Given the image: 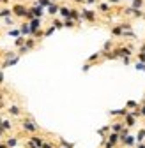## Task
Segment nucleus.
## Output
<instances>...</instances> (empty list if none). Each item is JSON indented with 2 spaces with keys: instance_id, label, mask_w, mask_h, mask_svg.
Segmentation results:
<instances>
[{
  "instance_id": "38",
  "label": "nucleus",
  "mask_w": 145,
  "mask_h": 148,
  "mask_svg": "<svg viewBox=\"0 0 145 148\" xmlns=\"http://www.w3.org/2000/svg\"><path fill=\"white\" fill-rule=\"evenodd\" d=\"M138 60H140L142 64H145V53H143V51H140V53H138Z\"/></svg>"
},
{
  "instance_id": "2",
  "label": "nucleus",
  "mask_w": 145,
  "mask_h": 148,
  "mask_svg": "<svg viewBox=\"0 0 145 148\" xmlns=\"http://www.w3.org/2000/svg\"><path fill=\"white\" fill-rule=\"evenodd\" d=\"M44 138H41V136H30L28 138V141H27V148H41L43 145H44Z\"/></svg>"
},
{
  "instance_id": "20",
  "label": "nucleus",
  "mask_w": 145,
  "mask_h": 148,
  "mask_svg": "<svg viewBox=\"0 0 145 148\" xmlns=\"http://www.w3.org/2000/svg\"><path fill=\"white\" fill-rule=\"evenodd\" d=\"M20 28V34L25 37V35H30V27H28V23L25 21V23H21V27H18Z\"/></svg>"
},
{
  "instance_id": "49",
  "label": "nucleus",
  "mask_w": 145,
  "mask_h": 148,
  "mask_svg": "<svg viewBox=\"0 0 145 148\" xmlns=\"http://www.w3.org/2000/svg\"><path fill=\"white\" fill-rule=\"evenodd\" d=\"M136 148H145V145H143V143H138V146H136Z\"/></svg>"
},
{
  "instance_id": "29",
  "label": "nucleus",
  "mask_w": 145,
  "mask_h": 148,
  "mask_svg": "<svg viewBox=\"0 0 145 148\" xmlns=\"http://www.w3.org/2000/svg\"><path fill=\"white\" fill-rule=\"evenodd\" d=\"M108 132H112V131H110V125H104V127H101L99 131H97V134H101V136H103V134H108Z\"/></svg>"
},
{
  "instance_id": "12",
  "label": "nucleus",
  "mask_w": 145,
  "mask_h": 148,
  "mask_svg": "<svg viewBox=\"0 0 145 148\" xmlns=\"http://www.w3.org/2000/svg\"><path fill=\"white\" fill-rule=\"evenodd\" d=\"M0 127H2L6 132H9V131H12V122H11L9 118H2V122H0Z\"/></svg>"
},
{
  "instance_id": "35",
  "label": "nucleus",
  "mask_w": 145,
  "mask_h": 148,
  "mask_svg": "<svg viewBox=\"0 0 145 148\" xmlns=\"http://www.w3.org/2000/svg\"><path fill=\"white\" fill-rule=\"evenodd\" d=\"M53 32H55V27H53V25H51L50 28H46V30H44V37H48V35H51Z\"/></svg>"
},
{
  "instance_id": "25",
  "label": "nucleus",
  "mask_w": 145,
  "mask_h": 148,
  "mask_svg": "<svg viewBox=\"0 0 145 148\" xmlns=\"http://www.w3.org/2000/svg\"><path fill=\"white\" fill-rule=\"evenodd\" d=\"M126 109H138V102L136 101H128V104H126Z\"/></svg>"
},
{
  "instance_id": "14",
  "label": "nucleus",
  "mask_w": 145,
  "mask_h": 148,
  "mask_svg": "<svg viewBox=\"0 0 145 148\" xmlns=\"http://www.w3.org/2000/svg\"><path fill=\"white\" fill-rule=\"evenodd\" d=\"M59 9H60V5H57L55 2H53V4H50V5L46 7V12H48L50 16H55V14L59 12Z\"/></svg>"
},
{
  "instance_id": "32",
  "label": "nucleus",
  "mask_w": 145,
  "mask_h": 148,
  "mask_svg": "<svg viewBox=\"0 0 145 148\" xmlns=\"http://www.w3.org/2000/svg\"><path fill=\"white\" fill-rule=\"evenodd\" d=\"M9 35L11 37H20L21 34H20V28H12V30H9Z\"/></svg>"
},
{
  "instance_id": "10",
  "label": "nucleus",
  "mask_w": 145,
  "mask_h": 148,
  "mask_svg": "<svg viewBox=\"0 0 145 148\" xmlns=\"http://www.w3.org/2000/svg\"><path fill=\"white\" fill-rule=\"evenodd\" d=\"M7 113H9L11 116H21L23 111H21V108H20V106L12 104V106H9V108H7Z\"/></svg>"
},
{
  "instance_id": "27",
  "label": "nucleus",
  "mask_w": 145,
  "mask_h": 148,
  "mask_svg": "<svg viewBox=\"0 0 145 148\" xmlns=\"http://www.w3.org/2000/svg\"><path fill=\"white\" fill-rule=\"evenodd\" d=\"M99 11L101 12H108V11H110V4H108V2H101L99 4Z\"/></svg>"
},
{
  "instance_id": "28",
  "label": "nucleus",
  "mask_w": 145,
  "mask_h": 148,
  "mask_svg": "<svg viewBox=\"0 0 145 148\" xmlns=\"http://www.w3.org/2000/svg\"><path fill=\"white\" fill-rule=\"evenodd\" d=\"M112 34H113V35H122V34H124V30L120 28V25H117V27H113V28H112Z\"/></svg>"
},
{
  "instance_id": "40",
  "label": "nucleus",
  "mask_w": 145,
  "mask_h": 148,
  "mask_svg": "<svg viewBox=\"0 0 145 148\" xmlns=\"http://www.w3.org/2000/svg\"><path fill=\"white\" fill-rule=\"evenodd\" d=\"M27 51H28V49H27L25 46H21V48H20V51H18V55H20V57H21V55H25Z\"/></svg>"
},
{
  "instance_id": "7",
  "label": "nucleus",
  "mask_w": 145,
  "mask_h": 148,
  "mask_svg": "<svg viewBox=\"0 0 145 148\" xmlns=\"http://www.w3.org/2000/svg\"><path fill=\"white\" fill-rule=\"evenodd\" d=\"M18 62H20V55H16V57L11 58V60H4L2 65H0V71H2V69H7V67H12V65H16Z\"/></svg>"
},
{
  "instance_id": "11",
  "label": "nucleus",
  "mask_w": 145,
  "mask_h": 148,
  "mask_svg": "<svg viewBox=\"0 0 145 148\" xmlns=\"http://www.w3.org/2000/svg\"><path fill=\"white\" fill-rule=\"evenodd\" d=\"M106 141L110 143L112 146H117V143H119L120 139H119V134H117V132H110V134L106 136Z\"/></svg>"
},
{
  "instance_id": "54",
  "label": "nucleus",
  "mask_w": 145,
  "mask_h": 148,
  "mask_svg": "<svg viewBox=\"0 0 145 148\" xmlns=\"http://www.w3.org/2000/svg\"><path fill=\"white\" fill-rule=\"evenodd\" d=\"M0 122H2V116H0Z\"/></svg>"
},
{
  "instance_id": "23",
  "label": "nucleus",
  "mask_w": 145,
  "mask_h": 148,
  "mask_svg": "<svg viewBox=\"0 0 145 148\" xmlns=\"http://www.w3.org/2000/svg\"><path fill=\"white\" fill-rule=\"evenodd\" d=\"M50 4H53V2H50V0H37V2H35L34 5H39V7H43V9H46Z\"/></svg>"
},
{
  "instance_id": "51",
  "label": "nucleus",
  "mask_w": 145,
  "mask_h": 148,
  "mask_svg": "<svg viewBox=\"0 0 145 148\" xmlns=\"http://www.w3.org/2000/svg\"><path fill=\"white\" fill-rule=\"evenodd\" d=\"M0 4H9V0H0Z\"/></svg>"
},
{
  "instance_id": "53",
  "label": "nucleus",
  "mask_w": 145,
  "mask_h": 148,
  "mask_svg": "<svg viewBox=\"0 0 145 148\" xmlns=\"http://www.w3.org/2000/svg\"><path fill=\"white\" fill-rule=\"evenodd\" d=\"M50 2H55V0H50Z\"/></svg>"
},
{
  "instance_id": "19",
  "label": "nucleus",
  "mask_w": 145,
  "mask_h": 148,
  "mask_svg": "<svg viewBox=\"0 0 145 148\" xmlns=\"http://www.w3.org/2000/svg\"><path fill=\"white\" fill-rule=\"evenodd\" d=\"M59 14L64 18V20H69V14H71V9L69 7H66V5H62L60 9H59Z\"/></svg>"
},
{
  "instance_id": "34",
  "label": "nucleus",
  "mask_w": 145,
  "mask_h": 148,
  "mask_svg": "<svg viewBox=\"0 0 145 148\" xmlns=\"http://www.w3.org/2000/svg\"><path fill=\"white\" fill-rule=\"evenodd\" d=\"M64 27L66 28H72V27H75V21H72V20H64Z\"/></svg>"
},
{
  "instance_id": "45",
  "label": "nucleus",
  "mask_w": 145,
  "mask_h": 148,
  "mask_svg": "<svg viewBox=\"0 0 145 148\" xmlns=\"http://www.w3.org/2000/svg\"><path fill=\"white\" fill-rule=\"evenodd\" d=\"M120 0H108V4H119Z\"/></svg>"
},
{
  "instance_id": "31",
  "label": "nucleus",
  "mask_w": 145,
  "mask_h": 148,
  "mask_svg": "<svg viewBox=\"0 0 145 148\" xmlns=\"http://www.w3.org/2000/svg\"><path fill=\"white\" fill-rule=\"evenodd\" d=\"M16 55H18V53H14V51H7V53L4 55V60H11V58L16 57Z\"/></svg>"
},
{
  "instance_id": "5",
  "label": "nucleus",
  "mask_w": 145,
  "mask_h": 148,
  "mask_svg": "<svg viewBox=\"0 0 145 148\" xmlns=\"http://www.w3.org/2000/svg\"><path fill=\"white\" fill-rule=\"evenodd\" d=\"M28 11L32 12V16H34V18H37V20H41L43 14H44V9H43V7H39V5H32V7H28Z\"/></svg>"
},
{
  "instance_id": "18",
  "label": "nucleus",
  "mask_w": 145,
  "mask_h": 148,
  "mask_svg": "<svg viewBox=\"0 0 145 148\" xmlns=\"http://www.w3.org/2000/svg\"><path fill=\"white\" fill-rule=\"evenodd\" d=\"M11 16H12V9H11V7L0 9V18H2V20H6V18H11Z\"/></svg>"
},
{
  "instance_id": "55",
  "label": "nucleus",
  "mask_w": 145,
  "mask_h": 148,
  "mask_svg": "<svg viewBox=\"0 0 145 148\" xmlns=\"http://www.w3.org/2000/svg\"><path fill=\"white\" fill-rule=\"evenodd\" d=\"M59 148H64V146H59Z\"/></svg>"
},
{
  "instance_id": "17",
  "label": "nucleus",
  "mask_w": 145,
  "mask_h": 148,
  "mask_svg": "<svg viewBox=\"0 0 145 148\" xmlns=\"http://www.w3.org/2000/svg\"><path fill=\"white\" fill-rule=\"evenodd\" d=\"M69 20H72V21H78V20H81V12H80L78 9H71Z\"/></svg>"
},
{
  "instance_id": "52",
  "label": "nucleus",
  "mask_w": 145,
  "mask_h": 148,
  "mask_svg": "<svg viewBox=\"0 0 145 148\" xmlns=\"http://www.w3.org/2000/svg\"><path fill=\"white\" fill-rule=\"evenodd\" d=\"M142 51H143V53H145V48H142Z\"/></svg>"
},
{
  "instance_id": "3",
  "label": "nucleus",
  "mask_w": 145,
  "mask_h": 148,
  "mask_svg": "<svg viewBox=\"0 0 145 148\" xmlns=\"http://www.w3.org/2000/svg\"><path fill=\"white\" fill-rule=\"evenodd\" d=\"M11 9H12V16H16V18H25V14L28 12V7L27 5H21V4H16Z\"/></svg>"
},
{
  "instance_id": "46",
  "label": "nucleus",
  "mask_w": 145,
  "mask_h": 148,
  "mask_svg": "<svg viewBox=\"0 0 145 148\" xmlns=\"http://www.w3.org/2000/svg\"><path fill=\"white\" fill-rule=\"evenodd\" d=\"M85 2H87V4H96L97 0H85Z\"/></svg>"
},
{
  "instance_id": "39",
  "label": "nucleus",
  "mask_w": 145,
  "mask_h": 148,
  "mask_svg": "<svg viewBox=\"0 0 145 148\" xmlns=\"http://www.w3.org/2000/svg\"><path fill=\"white\" fill-rule=\"evenodd\" d=\"M41 148H55V145H53V143H50V141H44V145H43Z\"/></svg>"
},
{
  "instance_id": "50",
  "label": "nucleus",
  "mask_w": 145,
  "mask_h": 148,
  "mask_svg": "<svg viewBox=\"0 0 145 148\" xmlns=\"http://www.w3.org/2000/svg\"><path fill=\"white\" fill-rule=\"evenodd\" d=\"M0 148H7V145L6 143H0Z\"/></svg>"
},
{
  "instance_id": "9",
  "label": "nucleus",
  "mask_w": 145,
  "mask_h": 148,
  "mask_svg": "<svg viewBox=\"0 0 145 148\" xmlns=\"http://www.w3.org/2000/svg\"><path fill=\"white\" fill-rule=\"evenodd\" d=\"M122 122H124V125L128 127V129H131V127H135V125H136V118H135L131 113H128V115H126Z\"/></svg>"
},
{
  "instance_id": "48",
  "label": "nucleus",
  "mask_w": 145,
  "mask_h": 148,
  "mask_svg": "<svg viewBox=\"0 0 145 148\" xmlns=\"http://www.w3.org/2000/svg\"><path fill=\"white\" fill-rule=\"evenodd\" d=\"M4 134H6V131H4V129H2V127H0V138H2Z\"/></svg>"
},
{
  "instance_id": "36",
  "label": "nucleus",
  "mask_w": 145,
  "mask_h": 148,
  "mask_svg": "<svg viewBox=\"0 0 145 148\" xmlns=\"http://www.w3.org/2000/svg\"><path fill=\"white\" fill-rule=\"evenodd\" d=\"M99 55H101V53H94L92 57H88V62H96V60L99 58Z\"/></svg>"
},
{
  "instance_id": "1",
  "label": "nucleus",
  "mask_w": 145,
  "mask_h": 148,
  "mask_svg": "<svg viewBox=\"0 0 145 148\" xmlns=\"http://www.w3.org/2000/svg\"><path fill=\"white\" fill-rule=\"evenodd\" d=\"M21 131H25V132H28V134H35V132L39 131V125L28 116V118H25V120L21 122Z\"/></svg>"
},
{
  "instance_id": "42",
  "label": "nucleus",
  "mask_w": 145,
  "mask_h": 148,
  "mask_svg": "<svg viewBox=\"0 0 145 148\" xmlns=\"http://www.w3.org/2000/svg\"><path fill=\"white\" fill-rule=\"evenodd\" d=\"M4 21H6V25H12V23H14V21H12V18H6Z\"/></svg>"
},
{
  "instance_id": "24",
  "label": "nucleus",
  "mask_w": 145,
  "mask_h": 148,
  "mask_svg": "<svg viewBox=\"0 0 145 148\" xmlns=\"http://www.w3.org/2000/svg\"><path fill=\"white\" fill-rule=\"evenodd\" d=\"M131 7L133 9H142L143 7V0H131Z\"/></svg>"
},
{
  "instance_id": "33",
  "label": "nucleus",
  "mask_w": 145,
  "mask_h": 148,
  "mask_svg": "<svg viewBox=\"0 0 145 148\" xmlns=\"http://www.w3.org/2000/svg\"><path fill=\"white\" fill-rule=\"evenodd\" d=\"M53 27H55V28H64V21H60V20H53Z\"/></svg>"
},
{
  "instance_id": "26",
  "label": "nucleus",
  "mask_w": 145,
  "mask_h": 148,
  "mask_svg": "<svg viewBox=\"0 0 145 148\" xmlns=\"http://www.w3.org/2000/svg\"><path fill=\"white\" fill-rule=\"evenodd\" d=\"M25 48H27L28 51L34 49V48H35V41H34V39H27V41H25Z\"/></svg>"
},
{
  "instance_id": "15",
  "label": "nucleus",
  "mask_w": 145,
  "mask_h": 148,
  "mask_svg": "<svg viewBox=\"0 0 145 148\" xmlns=\"http://www.w3.org/2000/svg\"><path fill=\"white\" fill-rule=\"evenodd\" d=\"M4 143L7 145V148H16V146H18V143H20V139H18L16 136H12V138H7Z\"/></svg>"
},
{
  "instance_id": "16",
  "label": "nucleus",
  "mask_w": 145,
  "mask_h": 148,
  "mask_svg": "<svg viewBox=\"0 0 145 148\" xmlns=\"http://www.w3.org/2000/svg\"><path fill=\"white\" fill-rule=\"evenodd\" d=\"M135 141H136V138H135V136H126L120 143H122L124 146H135Z\"/></svg>"
},
{
  "instance_id": "47",
  "label": "nucleus",
  "mask_w": 145,
  "mask_h": 148,
  "mask_svg": "<svg viewBox=\"0 0 145 148\" xmlns=\"http://www.w3.org/2000/svg\"><path fill=\"white\" fill-rule=\"evenodd\" d=\"M71 2H76V4H83L85 0H71Z\"/></svg>"
},
{
  "instance_id": "41",
  "label": "nucleus",
  "mask_w": 145,
  "mask_h": 148,
  "mask_svg": "<svg viewBox=\"0 0 145 148\" xmlns=\"http://www.w3.org/2000/svg\"><path fill=\"white\" fill-rule=\"evenodd\" d=\"M110 48H112V42H110V41L104 42V53H108V49H110Z\"/></svg>"
},
{
  "instance_id": "4",
  "label": "nucleus",
  "mask_w": 145,
  "mask_h": 148,
  "mask_svg": "<svg viewBox=\"0 0 145 148\" xmlns=\"http://www.w3.org/2000/svg\"><path fill=\"white\" fill-rule=\"evenodd\" d=\"M124 129H126V125H124L122 120H117V122H113V123L110 125V131H112V132H117V134H120Z\"/></svg>"
},
{
  "instance_id": "21",
  "label": "nucleus",
  "mask_w": 145,
  "mask_h": 148,
  "mask_svg": "<svg viewBox=\"0 0 145 148\" xmlns=\"http://www.w3.org/2000/svg\"><path fill=\"white\" fill-rule=\"evenodd\" d=\"M25 41H27V39H25L23 35L16 37V41H14V46H16V48H21V46H25Z\"/></svg>"
},
{
  "instance_id": "8",
  "label": "nucleus",
  "mask_w": 145,
  "mask_h": 148,
  "mask_svg": "<svg viewBox=\"0 0 145 148\" xmlns=\"http://www.w3.org/2000/svg\"><path fill=\"white\" fill-rule=\"evenodd\" d=\"M81 20H87V21H96V12H94V11H90V9L81 11Z\"/></svg>"
},
{
  "instance_id": "13",
  "label": "nucleus",
  "mask_w": 145,
  "mask_h": 148,
  "mask_svg": "<svg viewBox=\"0 0 145 148\" xmlns=\"http://www.w3.org/2000/svg\"><path fill=\"white\" fill-rule=\"evenodd\" d=\"M128 113H129V111L126 109V108H124V109H112V111H110V115H112V116H120V118H124Z\"/></svg>"
},
{
  "instance_id": "22",
  "label": "nucleus",
  "mask_w": 145,
  "mask_h": 148,
  "mask_svg": "<svg viewBox=\"0 0 145 148\" xmlns=\"http://www.w3.org/2000/svg\"><path fill=\"white\" fill-rule=\"evenodd\" d=\"M136 141H138V143H143V141H145V129H140V131H138Z\"/></svg>"
},
{
  "instance_id": "44",
  "label": "nucleus",
  "mask_w": 145,
  "mask_h": 148,
  "mask_svg": "<svg viewBox=\"0 0 145 148\" xmlns=\"http://www.w3.org/2000/svg\"><path fill=\"white\" fill-rule=\"evenodd\" d=\"M88 69H90V64H85V65H83V71H85V72H87V71H88Z\"/></svg>"
},
{
  "instance_id": "37",
  "label": "nucleus",
  "mask_w": 145,
  "mask_h": 148,
  "mask_svg": "<svg viewBox=\"0 0 145 148\" xmlns=\"http://www.w3.org/2000/svg\"><path fill=\"white\" fill-rule=\"evenodd\" d=\"M135 69H138V71H145V64L138 62V64H135Z\"/></svg>"
},
{
  "instance_id": "6",
  "label": "nucleus",
  "mask_w": 145,
  "mask_h": 148,
  "mask_svg": "<svg viewBox=\"0 0 145 148\" xmlns=\"http://www.w3.org/2000/svg\"><path fill=\"white\" fill-rule=\"evenodd\" d=\"M28 27H30V35H34L35 32H37L41 28V20H37V18H34L32 21H28Z\"/></svg>"
},
{
  "instance_id": "43",
  "label": "nucleus",
  "mask_w": 145,
  "mask_h": 148,
  "mask_svg": "<svg viewBox=\"0 0 145 148\" xmlns=\"http://www.w3.org/2000/svg\"><path fill=\"white\" fill-rule=\"evenodd\" d=\"M2 83H4V72L0 71V85H2Z\"/></svg>"
},
{
  "instance_id": "30",
  "label": "nucleus",
  "mask_w": 145,
  "mask_h": 148,
  "mask_svg": "<svg viewBox=\"0 0 145 148\" xmlns=\"http://www.w3.org/2000/svg\"><path fill=\"white\" fill-rule=\"evenodd\" d=\"M60 146H64V148H72V146H75V143H69V141H66V139H60Z\"/></svg>"
}]
</instances>
